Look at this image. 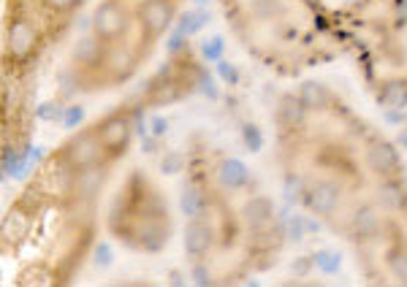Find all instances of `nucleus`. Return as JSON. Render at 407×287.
Listing matches in <instances>:
<instances>
[{"mask_svg":"<svg viewBox=\"0 0 407 287\" xmlns=\"http://www.w3.org/2000/svg\"><path fill=\"white\" fill-rule=\"evenodd\" d=\"M182 244L204 285H236L280 261L285 231L245 160L193 136L182 166Z\"/></svg>","mask_w":407,"mask_h":287,"instance_id":"3","label":"nucleus"},{"mask_svg":"<svg viewBox=\"0 0 407 287\" xmlns=\"http://www.w3.org/2000/svg\"><path fill=\"white\" fill-rule=\"evenodd\" d=\"M288 195L339 241L369 285L407 287V163L397 144L323 82H299L272 111Z\"/></svg>","mask_w":407,"mask_h":287,"instance_id":"1","label":"nucleus"},{"mask_svg":"<svg viewBox=\"0 0 407 287\" xmlns=\"http://www.w3.org/2000/svg\"><path fill=\"white\" fill-rule=\"evenodd\" d=\"M187 0H98L63 65L74 95L125 87L158 54Z\"/></svg>","mask_w":407,"mask_h":287,"instance_id":"4","label":"nucleus"},{"mask_svg":"<svg viewBox=\"0 0 407 287\" xmlns=\"http://www.w3.org/2000/svg\"><path fill=\"white\" fill-rule=\"evenodd\" d=\"M87 6L90 0H3V95L25 87Z\"/></svg>","mask_w":407,"mask_h":287,"instance_id":"7","label":"nucleus"},{"mask_svg":"<svg viewBox=\"0 0 407 287\" xmlns=\"http://www.w3.org/2000/svg\"><path fill=\"white\" fill-rule=\"evenodd\" d=\"M233 41L277 76L305 73L342 57L337 14L323 0H215Z\"/></svg>","mask_w":407,"mask_h":287,"instance_id":"5","label":"nucleus"},{"mask_svg":"<svg viewBox=\"0 0 407 287\" xmlns=\"http://www.w3.org/2000/svg\"><path fill=\"white\" fill-rule=\"evenodd\" d=\"M109 231L133 252H160L171 241L174 215L160 185L141 168H133L109 206Z\"/></svg>","mask_w":407,"mask_h":287,"instance_id":"8","label":"nucleus"},{"mask_svg":"<svg viewBox=\"0 0 407 287\" xmlns=\"http://www.w3.org/2000/svg\"><path fill=\"white\" fill-rule=\"evenodd\" d=\"M334 14L364 90L383 109H407V0H345Z\"/></svg>","mask_w":407,"mask_h":287,"instance_id":"6","label":"nucleus"},{"mask_svg":"<svg viewBox=\"0 0 407 287\" xmlns=\"http://www.w3.org/2000/svg\"><path fill=\"white\" fill-rule=\"evenodd\" d=\"M201 82L193 49H177L147 84L82 125L36 166L3 217V258L17 285H68L98 236L103 190L114 179L141 114L169 106Z\"/></svg>","mask_w":407,"mask_h":287,"instance_id":"2","label":"nucleus"}]
</instances>
